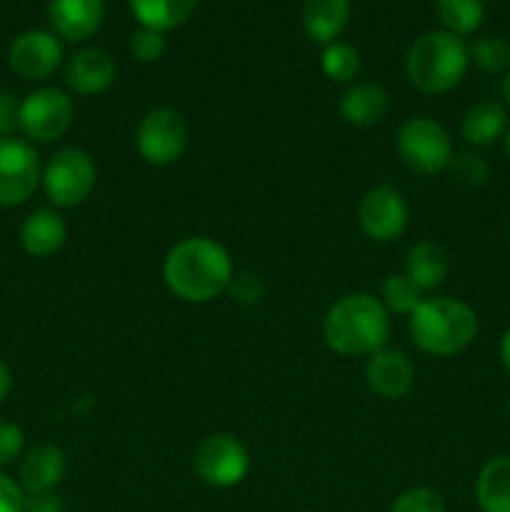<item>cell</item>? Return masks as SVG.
I'll return each mask as SVG.
<instances>
[{
  "label": "cell",
  "instance_id": "41",
  "mask_svg": "<svg viewBox=\"0 0 510 512\" xmlns=\"http://www.w3.org/2000/svg\"><path fill=\"white\" fill-rule=\"evenodd\" d=\"M508 240H510V230H508Z\"/></svg>",
  "mask_w": 510,
  "mask_h": 512
},
{
  "label": "cell",
  "instance_id": "1",
  "mask_svg": "<svg viewBox=\"0 0 510 512\" xmlns=\"http://www.w3.org/2000/svg\"><path fill=\"white\" fill-rule=\"evenodd\" d=\"M163 278L185 303H210L233 280V263L223 245L210 238H185L168 250Z\"/></svg>",
  "mask_w": 510,
  "mask_h": 512
},
{
  "label": "cell",
  "instance_id": "16",
  "mask_svg": "<svg viewBox=\"0 0 510 512\" xmlns=\"http://www.w3.org/2000/svg\"><path fill=\"white\" fill-rule=\"evenodd\" d=\"M65 478V455L55 445H35L20 463V488L25 495L53 493Z\"/></svg>",
  "mask_w": 510,
  "mask_h": 512
},
{
  "label": "cell",
  "instance_id": "8",
  "mask_svg": "<svg viewBox=\"0 0 510 512\" xmlns=\"http://www.w3.org/2000/svg\"><path fill=\"white\" fill-rule=\"evenodd\" d=\"M40 180L43 173L33 145L18 138L0 140V205H23L38 190Z\"/></svg>",
  "mask_w": 510,
  "mask_h": 512
},
{
  "label": "cell",
  "instance_id": "39",
  "mask_svg": "<svg viewBox=\"0 0 510 512\" xmlns=\"http://www.w3.org/2000/svg\"><path fill=\"white\" fill-rule=\"evenodd\" d=\"M505 153H508V158H510V128L505 130Z\"/></svg>",
  "mask_w": 510,
  "mask_h": 512
},
{
  "label": "cell",
  "instance_id": "11",
  "mask_svg": "<svg viewBox=\"0 0 510 512\" xmlns=\"http://www.w3.org/2000/svg\"><path fill=\"white\" fill-rule=\"evenodd\" d=\"M358 223L368 238L378 243H390L408 225V205L398 190L390 185H378L368 190L358 205Z\"/></svg>",
  "mask_w": 510,
  "mask_h": 512
},
{
  "label": "cell",
  "instance_id": "23",
  "mask_svg": "<svg viewBox=\"0 0 510 512\" xmlns=\"http://www.w3.org/2000/svg\"><path fill=\"white\" fill-rule=\"evenodd\" d=\"M128 3L138 23L158 33L183 25L198 8V0H128Z\"/></svg>",
  "mask_w": 510,
  "mask_h": 512
},
{
  "label": "cell",
  "instance_id": "4",
  "mask_svg": "<svg viewBox=\"0 0 510 512\" xmlns=\"http://www.w3.org/2000/svg\"><path fill=\"white\" fill-rule=\"evenodd\" d=\"M470 55L463 40L448 30L425 33L410 45L405 70L420 93L438 95L448 93L463 80L468 70Z\"/></svg>",
  "mask_w": 510,
  "mask_h": 512
},
{
  "label": "cell",
  "instance_id": "19",
  "mask_svg": "<svg viewBox=\"0 0 510 512\" xmlns=\"http://www.w3.org/2000/svg\"><path fill=\"white\" fill-rule=\"evenodd\" d=\"M350 15V0H305L303 28L310 40L330 45L343 33Z\"/></svg>",
  "mask_w": 510,
  "mask_h": 512
},
{
  "label": "cell",
  "instance_id": "13",
  "mask_svg": "<svg viewBox=\"0 0 510 512\" xmlns=\"http://www.w3.org/2000/svg\"><path fill=\"white\" fill-rule=\"evenodd\" d=\"M365 380L370 390L385 400H398L410 393L415 383V368L403 350H378L365 363Z\"/></svg>",
  "mask_w": 510,
  "mask_h": 512
},
{
  "label": "cell",
  "instance_id": "36",
  "mask_svg": "<svg viewBox=\"0 0 510 512\" xmlns=\"http://www.w3.org/2000/svg\"><path fill=\"white\" fill-rule=\"evenodd\" d=\"M10 388H13V378H10V370L0 360V403H5V398L10 395Z\"/></svg>",
  "mask_w": 510,
  "mask_h": 512
},
{
  "label": "cell",
  "instance_id": "32",
  "mask_svg": "<svg viewBox=\"0 0 510 512\" xmlns=\"http://www.w3.org/2000/svg\"><path fill=\"white\" fill-rule=\"evenodd\" d=\"M20 130V100L10 90H0V140Z\"/></svg>",
  "mask_w": 510,
  "mask_h": 512
},
{
  "label": "cell",
  "instance_id": "28",
  "mask_svg": "<svg viewBox=\"0 0 510 512\" xmlns=\"http://www.w3.org/2000/svg\"><path fill=\"white\" fill-rule=\"evenodd\" d=\"M450 173H453L455 183L468 185V188H475V185H483L490 175V165L485 163L480 155L475 153H460L450 160Z\"/></svg>",
  "mask_w": 510,
  "mask_h": 512
},
{
  "label": "cell",
  "instance_id": "10",
  "mask_svg": "<svg viewBox=\"0 0 510 512\" xmlns=\"http://www.w3.org/2000/svg\"><path fill=\"white\" fill-rule=\"evenodd\" d=\"M140 155L153 165H170L183 155L188 143V128L183 115L170 108H155L140 120L135 133Z\"/></svg>",
  "mask_w": 510,
  "mask_h": 512
},
{
  "label": "cell",
  "instance_id": "22",
  "mask_svg": "<svg viewBox=\"0 0 510 512\" xmlns=\"http://www.w3.org/2000/svg\"><path fill=\"white\" fill-rule=\"evenodd\" d=\"M405 275L420 290H435L448 278V255L440 245L423 240L410 248L408 258H405Z\"/></svg>",
  "mask_w": 510,
  "mask_h": 512
},
{
  "label": "cell",
  "instance_id": "30",
  "mask_svg": "<svg viewBox=\"0 0 510 512\" xmlns=\"http://www.w3.org/2000/svg\"><path fill=\"white\" fill-rule=\"evenodd\" d=\"M130 53L140 60V63H155L163 58L165 53V38L163 33L153 28H140L135 30L130 38Z\"/></svg>",
  "mask_w": 510,
  "mask_h": 512
},
{
  "label": "cell",
  "instance_id": "31",
  "mask_svg": "<svg viewBox=\"0 0 510 512\" xmlns=\"http://www.w3.org/2000/svg\"><path fill=\"white\" fill-rule=\"evenodd\" d=\"M23 430L13 423H0V468L15 463L23 453Z\"/></svg>",
  "mask_w": 510,
  "mask_h": 512
},
{
  "label": "cell",
  "instance_id": "18",
  "mask_svg": "<svg viewBox=\"0 0 510 512\" xmlns=\"http://www.w3.org/2000/svg\"><path fill=\"white\" fill-rule=\"evenodd\" d=\"M63 218L53 210H35L25 218L23 228H20V243L35 258H48V255L58 253L65 243Z\"/></svg>",
  "mask_w": 510,
  "mask_h": 512
},
{
  "label": "cell",
  "instance_id": "9",
  "mask_svg": "<svg viewBox=\"0 0 510 512\" xmlns=\"http://www.w3.org/2000/svg\"><path fill=\"white\" fill-rule=\"evenodd\" d=\"M195 473L200 480L213 488H233L248 475L250 458L248 450L243 448L233 435H210L195 448Z\"/></svg>",
  "mask_w": 510,
  "mask_h": 512
},
{
  "label": "cell",
  "instance_id": "7",
  "mask_svg": "<svg viewBox=\"0 0 510 512\" xmlns=\"http://www.w3.org/2000/svg\"><path fill=\"white\" fill-rule=\"evenodd\" d=\"M75 108L60 88H40L20 100V130L35 143H53L73 125Z\"/></svg>",
  "mask_w": 510,
  "mask_h": 512
},
{
  "label": "cell",
  "instance_id": "5",
  "mask_svg": "<svg viewBox=\"0 0 510 512\" xmlns=\"http://www.w3.org/2000/svg\"><path fill=\"white\" fill-rule=\"evenodd\" d=\"M398 153L410 170L420 175H433L448 168L453 160V145L440 123L430 118L405 120L398 133Z\"/></svg>",
  "mask_w": 510,
  "mask_h": 512
},
{
  "label": "cell",
  "instance_id": "35",
  "mask_svg": "<svg viewBox=\"0 0 510 512\" xmlns=\"http://www.w3.org/2000/svg\"><path fill=\"white\" fill-rule=\"evenodd\" d=\"M25 512H65L63 498L58 493L25 495Z\"/></svg>",
  "mask_w": 510,
  "mask_h": 512
},
{
  "label": "cell",
  "instance_id": "37",
  "mask_svg": "<svg viewBox=\"0 0 510 512\" xmlns=\"http://www.w3.org/2000/svg\"><path fill=\"white\" fill-rule=\"evenodd\" d=\"M500 360H503L505 370L510 373V330L503 335V340H500Z\"/></svg>",
  "mask_w": 510,
  "mask_h": 512
},
{
  "label": "cell",
  "instance_id": "34",
  "mask_svg": "<svg viewBox=\"0 0 510 512\" xmlns=\"http://www.w3.org/2000/svg\"><path fill=\"white\" fill-rule=\"evenodd\" d=\"M230 293H233V298H238L240 303H258L260 295H263V285L258 283V280L253 278V275H235L233 280H230Z\"/></svg>",
  "mask_w": 510,
  "mask_h": 512
},
{
  "label": "cell",
  "instance_id": "40",
  "mask_svg": "<svg viewBox=\"0 0 510 512\" xmlns=\"http://www.w3.org/2000/svg\"><path fill=\"white\" fill-rule=\"evenodd\" d=\"M508 415H510V400H508Z\"/></svg>",
  "mask_w": 510,
  "mask_h": 512
},
{
  "label": "cell",
  "instance_id": "21",
  "mask_svg": "<svg viewBox=\"0 0 510 512\" xmlns=\"http://www.w3.org/2000/svg\"><path fill=\"white\" fill-rule=\"evenodd\" d=\"M475 498L483 512H510V455H498L483 465Z\"/></svg>",
  "mask_w": 510,
  "mask_h": 512
},
{
  "label": "cell",
  "instance_id": "27",
  "mask_svg": "<svg viewBox=\"0 0 510 512\" xmlns=\"http://www.w3.org/2000/svg\"><path fill=\"white\" fill-rule=\"evenodd\" d=\"M323 73L335 83H350L360 73V55L348 43H330L323 50Z\"/></svg>",
  "mask_w": 510,
  "mask_h": 512
},
{
  "label": "cell",
  "instance_id": "29",
  "mask_svg": "<svg viewBox=\"0 0 510 512\" xmlns=\"http://www.w3.org/2000/svg\"><path fill=\"white\" fill-rule=\"evenodd\" d=\"M390 512H445V505L435 490L410 488L390 505Z\"/></svg>",
  "mask_w": 510,
  "mask_h": 512
},
{
  "label": "cell",
  "instance_id": "2",
  "mask_svg": "<svg viewBox=\"0 0 510 512\" xmlns=\"http://www.w3.org/2000/svg\"><path fill=\"white\" fill-rule=\"evenodd\" d=\"M323 335L335 353L348 358L378 353L390 338L388 308L368 293L345 295L325 315Z\"/></svg>",
  "mask_w": 510,
  "mask_h": 512
},
{
  "label": "cell",
  "instance_id": "15",
  "mask_svg": "<svg viewBox=\"0 0 510 512\" xmlns=\"http://www.w3.org/2000/svg\"><path fill=\"white\" fill-rule=\"evenodd\" d=\"M115 63L105 50L85 48L78 50L65 65V83L80 95L103 93L113 85Z\"/></svg>",
  "mask_w": 510,
  "mask_h": 512
},
{
  "label": "cell",
  "instance_id": "3",
  "mask_svg": "<svg viewBox=\"0 0 510 512\" xmlns=\"http://www.w3.org/2000/svg\"><path fill=\"white\" fill-rule=\"evenodd\" d=\"M410 335L420 350L450 358L468 348L478 335V315L455 298L423 300L410 313Z\"/></svg>",
  "mask_w": 510,
  "mask_h": 512
},
{
  "label": "cell",
  "instance_id": "12",
  "mask_svg": "<svg viewBox=\"0 0 510 512\" xmlns=\"http://www.w3.org/2000/svg\"><path fill=\"white\" fill-rule=\"evenodd\" d=\"M60 60H63V45L45 30L20 33L8 50L10 68L25 80H45L58 70Z\"/></svg>",
  "mask_w": 510,
  "mask_h": 512
},
{
  "label": "cell",
  "instance_id": "38",
  "mask_svg": "<svg viewBox=\"0 0 510 512\" xmlns=\"http://www.w3.org/2000/svg\"><path fill=\"white\" fill-rule=\"evenodd\" d=\"M503 98H505V103H508V108H510V70L505 73V80H503Z\"/></svg>",
  "mask_w": 510,
  "mask_h": 512
},
{
  "label": "cell",
  "instance_id": "25",
  "mask_svg": "<svg viewBox=\"0 0 510 512\" xmlns=\"http://www.w3.org/2000/svg\"><path fill=\"white\" fill-rule=\"evenodd\" d=\"M468 55L483 73L498 75L510 70V40L500 38V35H483V38H478L470 45Z\"/></svg>",
  "mask_w": 510,
  "mask_h": 512
},
{
  "label": "cell",
  "instance_id": "26",
  "mask_svg": "<svg viewBox=\"0 0 510 512\" xmlns=\"http://www.w3.org/2000/svg\"><path fill=\"white\" fill-rule=\"evenodd\" d=\"M380 295L383 300L380 303L385 305L388 310L400 315H410L420 303H423V290L408 278V275H388L383 280V288H380Z\"/></svg>",
  "mask_w": 510,
  "mask_h": 512
},
{
  "label": "cell",
  "instance_id": "17",
  "mask_svg": "<svg viewBox=\"0 0 510 512\" xmlns=\"http://www.w3.org/2000/svg\"><path fill=\"white\" fill-rule=\"evenodd\" d=\"M388 113V95L373 83H355L340 98V115L355 128L378 125Z\"/></svg>",
  "mask_w": 510,
  "mask_h": 512
},
{
  "label": "cell",
  "instance_id": "6",
  "mask_svg": "<svg viewBox=\"0 0 510 512\" xmlns=\"http://www.w3.org/2000/svg\"><path fill=\"white\" fill-rule=\"evenodd\" d=\"M43 190L50 203L73 208L83 203L95 185V165L80 148H63L48 160L43 170Z\"/></svg>",
  "mask_w": 510,
  "mask_h": 512
},
{
  "label": "cell",
  "instance_id": "33",
  "mask_svg": "<svg viewBox=\"0 0 510 512\" xmlns=\"http://www.w3.org/2000/svg\"><path fill=\"white\" fill-rule=\"evenodd\" d=\"M0 512H25V490L5 473H0Z\"/></svg>",
  "mask_w": 510,
  "mask_h": 512
},
{
  "label": "cell",
  "instance_id": "14",
  "mask_svg": "<svg viewBox=\"0 0 510 512\" xmlns=\"http://www.w3.org/2000/svg\"><path fill=\"white\" fill-rule=\"evenodd\" d=\"M105 0H50L48 20L60 38L83 43L100 28Z\"/></svg>",
  "mask_w": 510,
  "mask_h": 512
},
{
  "label": "cell",
  "instance_id": "24",
  "mask_svg": "<svg viewBox=\"0 0 510 512\" xmlns=\"http://www.w3.org/2000/svg\"><path fill=\"white\" fill-rule=\"evenodd\" d=\"M435 13L448 33L468 35L475 33L483 23V0H435Z\"/></svg>",
  "mask_w": 510,
  "mask_h": 512
},
{
  "label": "cell",
  "instance_id": "20",
  "mask_svg": "<svg viewBox=\"0 0 510 512\" xmlns=\"http://www.w3.org/2000/svg\"><path fill=\"white\" fill-rule=\"evenodd\" d=\"M508 128V113L500 103L483 100L475 103L463 118V138L475 148H490L503 138Z\"/></svg>",
  "mask_w": 510,
  "mask_h": 512
}]
</instances>
